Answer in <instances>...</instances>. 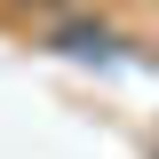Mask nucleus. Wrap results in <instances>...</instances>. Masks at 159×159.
Masks as SVG:
<instances>
[{
    "label": "nucleus",
    "mask_w": 159,
    "mask_h": 159,
    "mask_svg": "<svg viewBox=\"0 0 159 159\" xmlns=\"http://www.w3.org/2000/svg\"><path fill=\"white\" fill-rule=\"evenodd\" d=\"M64 48H72V56H103V48H111V32H103V24H64Z\"/></svg>",
    "instance_id": "f257e3e1"
},
{
    "label": "nucleus",
    "mask_w": 159,
    "mask_h": 159,
    "mask_svg": "<svg viewBox=\"0 0 159 159\" xmlns=\"http://www.w3.org/2000/svg\"><path fill=\"white\" fill-rule=\"evenodd\" d=\"M32 8H56V0H32Z\"/></svg>",
    "instance_id": "f03ea898"
}]
</instances>
